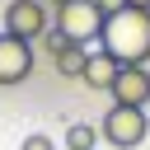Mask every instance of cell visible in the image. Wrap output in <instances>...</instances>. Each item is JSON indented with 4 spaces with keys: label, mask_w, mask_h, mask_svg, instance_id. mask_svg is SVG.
Segmentation results:
<instances>
[{
    "label": "cell",
    "mask_w": 150,
    "mask_h": 150,
    "mask_svg": "<svg viewBox=\"0 0 150 150\" xmlns=\"http://www.w3.org/2000/svg\"><path fill=\"white\" fill-rule=\"evenodd\" d=\"M127 5H136V9H150V0H127Z\"/></svg>",
    "instance_id": "5bb4252c"
},
{
    "label": "cell",
    "mask_w": 150,
    "mask_h": 150,
    "mask_svg": "<svg viewBox=\"0 0 150 150\" xmlns=\"http://www.w3.org/2000/svg\"><path fill=\"white\" fill-rule=\"evenodd\" d=\"M98 47L117 61V66H150V9H117L103 19V38Z\"/></svg>",
    "instance_id": "6da1fadb"
},
{
    "label": "cell",
    "mask_w": 150,
    "mask_h": 150,
    "mask_svg": "<svg viewBox=\"0 0 150 150\" xmlns=\"http://www.w3.org/2000/svg\"><path fill=\"white\" fill-rule=\"evenodd\" d=\"M145 136H150L145 108H117L112 103L98 122V141H108L112 150H136V145H145Z\"/></svg>",
    "instance_id": "7a4b0ae2"
},
{
    "label": "cell",
    "mask_w": 150,
    "mask_h": 150,
    "mask_svg": "<svg viewBox=\"0 0 150 150\" xmlns=\"http://www.w3.org/2000/svg\"><path fill=\"white\" fill-rule=\"evenodd\" d=\"M19 150H56V141L52 136H42V131H33V136H23V145Z\"/></svg>",
    "instance_id": "8fae6325"
},
{
    "label": "cell",
    "mask_w": 150,
    "mask_h": 150,
    "mask_svg": "<svg viewBox=\"0 0 150 150\" xmlns=\"http://www.w3.org/2000/svg\"><path fill=\"white\" fill-rule=\"evenodd\" d=\"M98 145V127L94 122H70L66 127V150H94Z\"/></svg>",
    "instance_id": "9c48e42d"
},
{
    "label": "cell",
    "mask_w": 150,
    "mask_h": 150,
    "mask_svg": "<svg viewBox=\"0 0 150 150\" xmlns=\"http://www.w3.org/2000/svg\"><path fill=\"white\" fill-rule=\"evenodd\" d=\"M103 9L94 5V0H70V5H61L56 9V19H52V28L66 38V42H80V47H89L94 38H103Z\"/></svg>",
    "instance_id": "3957f363"
},
{
    "label": "cell",
    "mask_w": 150,
    "mask_h": 150,
    "mask_svg": "<svg viewBox=\"0 0 150 150\" xmlns=\"http://www.w3.org/2000/svg\"><path fill=\"white\" fill-rule=\"evenodd\" d=\"M38 47H42V52H47V56H56V52H61V47H70V42H66V38H61V33H56V28H47V33H42V38H38Z\"/></svg>",
    "instance_id": "30bf717a"
},
{
    "label": "cell",
    "mask_w": 150,
    "mask_h": 150,
    "mask_svg": "<svg viewBox=\"0 0 150 150\" xmlns=\"http://www.w3.org/2000/svg\"><path fill=\"white\" fill-rule=\"evenodd\" d=\"M47 28H52V9L42 0H9L5 5V33L23 38V42H38Z\"/></svg>",
    "instance_id": "277c9868"
},
{
    "label": "cell",
    "mask_w": 150,
    "mask_h": 150,
    "mask_svg": "<svg viewBox=\"0 0 150 150\" xmlns=\"http://www.w3.org/2000/svg\"><path fill=\"white\" fill-rule=\"evenodd\" d=\"M117 108H150V66H122L112 80Z\"/></svg>",
    "instance_id": "8992f818"
},
{
    "label": "cell",
    "mask_w": 150,
    "mask_h": 150,
    "mask_svg": "<svg viewBox=\"0 0 150 150\" xmlns=\"http://www.w3.org/2000/svg\"><path fill=\"white\" fill-rule=\"evenodd\" d=\"M117 70H122V66H117V61H112V56L98 47V52H89V61H84V75H80V80H84L89 89H98V94H112Z\"/></svg>",
    "instance_id": "52a82bcc"
},
{
    "label": "cell",
    "mask_w": 150,
    "mask_h": 150,
    "mask_svg": "<svg viewBox=\"0 0 150 150\" xmlns=\"http://www.w3.org/2000/svg\"><path fill=\"white\" fill-rule=\"evenodd\" d=\"M84 61H89V47H80V42H70V47H61V52L52 56L56 75H66V80H80V75H84Z\"/></svg>",
    "instance_id": "ba28073f"
},
{
    "label": "cell",
    "mask_w": 150,
    "mask_h": 150,
    "mask_svg": "<svg viewBox=\"0 0 150 150\" xmlns=\"http://www.w3.org/2000/svg\"><path fill=\"white\" fill-rule=\"evenodd\" d=\"M33 61H38L33 42H23V38H14V33H0V89L23 84V80L33 75Z\"/></svg>",
    "instance_id": "5b68a950"
},
{
    "label": "cell",
    "mask_w": 150,
    "mask_h": 150,
    "mask_svg": "<svg viewBox=\"0 0 150 150\" xmlns=\"http://www.w3.org/2000/svg\"><path fill=\"white\" fill-rule=\"evenodd\" d=\"M42 5H47V9H61V5H70V0H42Z\"/></svg>",
    "instance_id": "4fadbf2b"
},
{
    "label": "cell",
    "mask_w": 150,
    "mask_h": 150,
    "mask_svg": "<svg viewBox=\"0 0 150 150\" xmlns=\"http://www.w3.org/2000/svg\"><path fill=\"white\" fill-rule=\"evenodd\" d=\"M94 5H98L103 14H117V9H127V0H94Z\"/></svg>",
    "instance_id": "7c38bea8"
}]
</instances>
